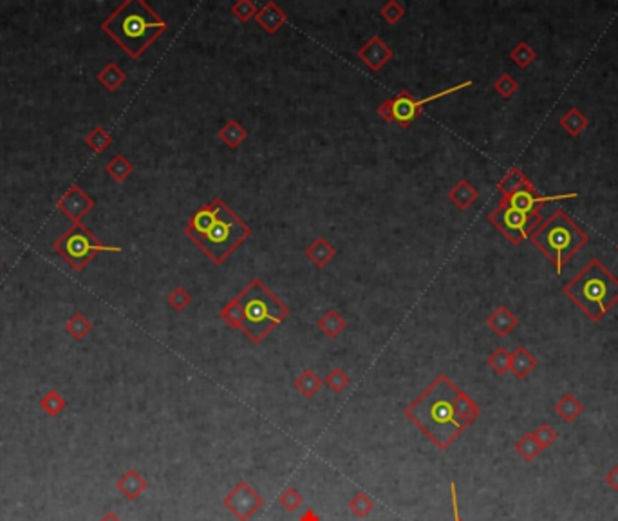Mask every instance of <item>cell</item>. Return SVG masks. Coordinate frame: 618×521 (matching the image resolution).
<instances>
[{
	"label": "cell",
	"instance_id": "15",
	"mask_svg": "<svg viewBox=\"0 0 618 521\" xmlns=\"http://www.w3.org/2000/svg\"><path fill=\"white\" fill-rule=\"evenodd\" d=\"M116 489H118L120 494L123 498H127L129 501H134V499L140 498L145 491L148 489V482L143 478V474L136 469H127L125 473L118 478L116 482Z\"/></svg>",
	"mask_w": 618,
	"mask_h": 521
},
{
	"label": "cell",
	"instance_id": "42",
	"mask_svg": "<svg viewBox=\"0 0 618 521\" xmlns=\"http://www.w3.org/2000/svg\"><path fill=\"white\" fill-rule=\"evenodd\" d=\"M190 302H192V295L188 294L187 290L181 288V286L174 288L168 295H166V304L175 311H185L188 306H190Z\"/></svg>",
	"mask_w": 618,
	"mask_h": 521
},
{
	"label": "cell",
	"instance_id": "18",
	"mask_svg": "<svg viewBox=\"0 0 618 521\" xmlns=\"http://www.w3.org/2000/svg\"><path fill=\"white\" fill-rule=\"evenodd\" d=\"M537 368V359L526 348H515L510 353V373L515 378H526Z\"/></svg>",
	"mask_w": 618,
	"mask_h": 521
},
{
	"label": "cell",
	"instance_id": "37",
	"mask_svg": "<svg viewBox=\"0 0 618 521\" xmlns=\"http://www.w3.org/2000/svg\"><path fill=\"white\" fill-rule=\"evenodd\" d=\"M380 15H382L385 22L394 26V24H398L405 17V6L401 2H398V0H389V2H385L380 8Z\"/></svg>",
	"mask_w": 618,
	"mask_h": 521
},
{
	"label": "cell",
	"instance_id": "24",
	"mask_svg": "<svg viewBox=\"0 0 618 521\" xmlns=\"http://www.w3.org/2000/svg\"><path fill=\"white\" fill-rule=\"evenodd\" d=\"M322 378L318 377L313 369H304V371L295 378V390L304 397V399H313L317 397L318 391L322 390Z\"/></svg>",
	"mask_w": 618,
	"mask_h": 521
},
{
	"label": "cell",
	"instance_id": "17",
	"mask_svg": "<svg viewBox=\"0 0 618 521\" xmlns=\"http://www.w3.org/2000/svg\"><path fill=\"white\" fill-rule=\"evenodd\" d=\"M454 409H456V415L457 418H459V422H461L465 427L474 424L479 416H481V409H479L477 404H475L465 391L459 390V387H457L456 397H454Z\"/></svg>",
	"mask_w": 618,
	"mask_h": 521
},
{
	"label": "cell",
	"instance_id": "31",
	"mask_svg": "<svg viewBox=\"0 0 618 521\" xmlns=\"http://www.w3.org/2000/svg\"><path fill=\"white\" fill-rule=\"evenodd\" d=\"M219 317L228 328L231 329H239L240 331V322H243V310H240V304H239V299L233 297L228 304L221 308L219 311Z\"/></svg>",
	"mask_w": 618,
	"mask_h": 521
},
{
	"label": "cell",
	"instance_id": "29",
	"mask_svg": "<svg viewBox=\"0 0 618 521\" xmlns=\"http://www.w3.org/2000/svg\"><path fill=\"white\" fill-rule=\"evenodd\" d=\"M66 333L71 335L74 341H85L89 333L92 331V322L89 320V317L82 311H76L74 315H71V319L66 320Z\"/></svg>",
	"mask_w": 618,
	"mask_h": 521
},
{
	"label": "cell",
	"instance_id": "13",
	"mask_svg": "<svg viewBox=\"0 0 618 521\" xmlns=\"http://www.w3.org/2000/svg\"><path fill=\"white\" fill-rule=\"evenodd\" d=\"M357 57L360 58V60L364 62L373 73H380V71L392 60L394 53H392V49L383 42L382 36L375 35L371 36L366 44L358 49Z\"/></svg>",
	"mask_w": 618,
	"mask_h": 521
},
{
	"label": "cell",
	"instance_id": "45",
	"mask_svg": "<svg viewBox=\"0 0 618 521\" xmlns=\"http://www.w3.org/2000/svg\"><path fill=\"white\" fill-rule=\"evenodd\" d=\"M605 482H608V485H610L613 491H618V465H613V467L608 471V474H605Z\"/></svg>",
	"mask_w": 618,
	"mask_h": 521
},
{
	"label": "cell",
	"instance_id": "1",
	"mask_svg": "<svg viewBox=\"0 0 618 521\" xmlns=\"http://www.w3.org/2000/svg\"><path fill=\"white\" fill-rule=\"evenodd\" d=\"M185 236L219 266L252 236V228L222 197H214L188 217Z\"/></svg>",
	"mask_w": 618,
	"mask_h": 521
},
{
	"label": "cell",
	"instance_id": "21",
	"mask_svg": "<svg viewBox=\"0 0 618 521\" xmlns=\"http://www.w3.org/2000/svg\"><path fill=\"white\" fill-rule=\"evenodd\" d=\"M317 328L320 329V333H324L327 338H336L340 333H344V329L347 328V320H345L344 315L338 313L336 310H327L326 313L317 320Z\"/></svg>",
	"mask_w": 618,
	"mask_h": 521
},
{
	"label": "cell",
	"instance_id": "8",
	"mask_svg": "<svg viewBox=\"0 0 618 521\" xmlns=\"http://www.w3.org/2000/svg\"><path fill=\"white\" fill-rule=\"evenodd\" d=\"M470 85H472V80H466V82L457 83V85H454V87L445 89V91H440V92H434V94H431V97L419 98V100L418 98H414L409 91H405L403 89V91L398 92L396 97H392V98H389V100L382 101V104L378 106V109H376V113H378V116L383 120V122L396 123V125H400L401 129H407V127H410V125H412V123L416 122L419 116H422L423 107L427 106V104H431V101H434V100H441V98L449 97V94H454V92L461 91V89H465V87H470Z\"/></svg>",
	"mask_w": 618,
	"mask_h": 521
},
{
	"label": "cell",
	"instance_id": "11",
	"mask_svg": "<svg viewBox=\"0 0 618 521\" xmlns=\"http://www.w3.org/2000/svg\"><path fill=\"white\" fill-rule=\"evenodd\" d=\"M577 196H579L577 192L559 194V196H540V194L537 192L536 187H533V183H531V181H528L523 189H519L517 192L503 197V201H505L506 205L514 206V208H517V210H521V212L536 214V212L540 210V206L546 205V203L564 201V199H573V197H577Z\"/></svg>",
	"mask_w": 618,
	"mask_h": 521
},
{
	"label": "cell",
	"instance_id": "23",
	"mask_svg": "<svg viewBox=\"0 0 618 521\" xmlns=\"http://www.w3.org/2000/svg\"><path fill=\"white\" fill-rule=\"evenodd\" d=\"M582 411H584V404L580 402L573 393H566L562 399L557 400V404H555V413L561 416L562 420L568 422V424L577 420V418L582 415Z\"/></svg>",
	"mask_w": 618,
	"mask_h": 521
},
{
	"label": "cell",
	"instance_id": "16",
	"mask_svg": "<svg viewBox=\"0 0 618 521\" xmlns=\"http://www.w3.org/2000/svg\"><path fill=\"white\" fill-rule=\"evenodd\" d=\"M517 324H519V319L514 315V313H512V311L508 310V308L505 306V304L497 306L487 319L488 328L492 329L497 337H501V338H505L506 335H510V333L517 328Z\"/></svg>",
	"mask_w": 618,
	"mask_h": 521
},
{
	"label": "cell",
	"instance_id": "4",
	"mask_svg": "<svg viewBox=\"0 0 618 521\" xmlns=\"http://www.w3.org/2000/svg\"><path fill=\"white\" fill-rule=\"evenodd\" d=\"M564 294L582 310L584 315L598 322L618 302V279L598 259H591L564 285Z\"/></svg>",
	"mask_w": 618,
	"mask_h": 521
},
{
	"label": "cell",
	"instance_id": "46",
	"mask_svg": "<svg viewBox=\"0 0 618 521\" xmlns=\"http://www.w3.org/2000/svg\"><path fill=\"white\" fill-rule=\"evenodd\" d=\"M299 521H322V520H320V516H318L315 508L308 507L304 511V513H302L301 516H299Z\"/></svg>",
	"mask_w": 618,
	"mask_h": 521
},
{
	"label": "cell",
	"instance_id": "41",
	"mask_svg": "<svg viewBox=\"0 0 618 521\" xmlns=\"http://www.w3.org/2000/svg\"><path fill=\"white\" fill-rule=\"evenodd\" d=\"M494 89H496V92L499 94V97H503L505 100H510V98L514 97L515 92H517L519 83L514 76L508 75V73H505V75H501L499 78L494 82Z\"/></svg>",
	"mask_w": 618,
	"mask_h": 521
},
{
	"label": "cell",
	"instance_id": "3",
	"mask_svg": "<svg viewBox=\"0 0 618 521\" xmlns=\"http://www.w3.org/2000/svg\"><path fill=\"white\" fill-rule=\"evenodd\" d=\"M101 29L132 60H140L168 24L145 0H125L101 22Z\"/></svg>",
	"mask_w": 618,
	"mask_h": 521
},
{
	"label": "cell",
	"instance_id": "43",
	"mask_svg": "<svg viewBox=\"0 0 618 521\" xmlns=\"http://www.w3.org/2000/svg\"><path fill=\"white\" fill-rule=\"evenodd\" d=\"M533 436H536V440H537V443L540 445V449L545 451V449H548V447H552L553 443L557 442L559 433L553 429L549 424H540L539 427L536 429V433H533Z\"/></svg>",
	"mask_w": 618,
	"mask_h": 521
},
{
	"label": "cell",
	"instance_id": "25",
	"mask_svg": "<svg viewBox=\"0 0 618 521\" xmlns=\"http://www.w3.org/2000/svg\"><path fill=\"white\" fill-rule=\"evenodd\" d=\"M96 80H98L107 91L114 92L118 91L123 83L127 82V75L123 73V69L118 66V64H113V62H110V64H107V66L96 75Z\"/></svg>",
	"mask_w": 618,
	"mask_h": 521
},
{
	"label": "cell",
	"instance_id": "36",
	"mask_svg": "<svg viewBox=\"0 0 618 521\" xmlns=\"http://www.w3.org/2000/svg\"><path fill=\"white\" fill-rule=\"evenodd\" d=\"M230 11L239 22L244 24L250 22L252 18H255V15H257L259 11V6L255 4V2H252V0H239L236 4H231Z\"/></svg>",
	"mask_w": 618,
	"mask_h": 521
},
{
	"label": "cell",
	"instance_id": "39",
	"mask_svg": "<svg viewBox=\"0 0 618 521\" xmlns=\"http://www.w3.org/2000/svg\"><path fill=\"white\" fill-rule=\"evenodd\" d=\"M487 362L497 375H506L510 371V351L505 348H497L492 355L488 357Z\"/></svg>",
	"mask_w": 618,
	"mask_h": 521
},
{
	"label": "cell",
	"instance_id": "12",
	"mask_svg": "<svg viewBox=\"0 0 618 521\" xmlns=\"http://www.w3.org/2000/svg\"><path fill=\"white\" fill-rule=\"evenodd\" d=\"M94 199L89 196L80 185H71L57 201V208L66 215L73 224L82 223V220L94 208Z\"/></svg>",
	"mask_w": 618,
	"mask_h": 521
},
{
	"label": "cell",
	"instance_id": "7",
	"mask_svg": "<svg viewBox=\"0 0 618 521\" xmlns=\"http://www.w3.org/2000/svg\"><path fill=\"white\" fill-rule=\"evenodd\" d=\"M52 252L60 255L73 270L83 272L96 255L103 252L120 254L122 246L103 245L85 224L76 223L55 241Z\"/></svg>",
	"mask_w": 618,
	"mask_h": 521
},
{
	"label": "cell",
	"instance_id": "9",
	"mask_svg": "<svg viewBox=\"0 0 618 521\" xmlns=\"http://www.w3.org/2000/svg\"><path fill=\"white\" fill-rule=\"evenodd\" d=\"M488 221L494 224V227L499 230L503 236L508 239L512 245H521L523 241L530 239L531 234L536 232V228L539 227L542 217H540V212L536 214H528V212H521L514 206L506 205L503 199L499 201V205L490 212L488 215Z\"/></svg>",
	"mask_w": 618,
	"mask_h": 521
},
{
	"label": "cell",
	"instance_id": "47",
	"mask_svg": "<svg viewBox=\"0 0 618 521\" xmlns=\"http://www.w3.org/2000/svg\"><path fill=\"white\" fill-rule=\"evenodd\" d=\"M100 521H123V520L116 513H107V514H103V516H101Z\"/></svg>",
	"mask_w": 618,
	"mask_h": 521
},
{
	"label": "cell",
	"instance_id": "44",
	"mask_svg": "<svg viewBox=\"0 0 618 521\" xmlns=\"http://www.w3.org/2000/svg\"><path fill=\"white\" fill-rule=\"evenodd\" d=\"M450 504H452L454 521H463L461 513H459V499H457V485L456 482H450Z\"/></svg>",
	"mask_w": 618,
	"mask_h": 521
},
{
	"label": "cell",
	"instance_id": "38",
	"mask_svg": "<svg viewBox=\"0 0 618 521\" xmlns=\"http://www.w3.org/2000/svg\"><path fill=\"white\" fill-rule=\"evenodd\" d=\"M326 384L327 387L333 391V393H342V391L351 384V377L342 368H333L331 371L326 375Z\"/></svg>",
	"mask_w": 618,
	"mask_h": 521
},
{
	"label": "cell",
	"instance_id": "40",
	"mask_svg": "<svg viewBox=\"0 0 618 521\" xmlns=\"http://www.w3.org/2000/svg\"><path fill=\"white\" fill-rule=\"evenodd\" d=\"M277 501H279V505L284 508V511H287V513H295V511H299V508L302 507V504H304V496L296 491V489L289 487V489H286V491L279 496Z\"/></svg>",
	"mask_w": 618,
	"mask_h": 521
},
{
	"label": "cell",
	"instance_id": "19",
	"mask_svg": "<svg viewBox=\"0 0 618 521\" xmlns=\"http://www.w3.org/2000/svg\"><path fill=\"white\" fill-rule=\"evenodd\" d=\"M447 196H449L450 203H454L459 210H468V208L475 203V199L479 197V192L470 181L459 180L456 185H454L452 189L449 190Z\"/></svg>",
	"mask_w": 618,
	"mask_h": 521
},
{
	"label": "cell",
	"instance_id": "26",
	"mask_svg": "<svg viewBox=\"0 0 618 521\" xmlns=\"http://www.w3.org/2000/svg\"><path fill=\"white\" fill-rule=\"evenodd\" d=\"M105 172L109 174L110 180H114L116 183H125L129 180V176L134 172V165H132L129 159L123 156V154H116L109 159V163L105 165Z\"/></svg>",
	"mask_w": 618,
	"mask_h": 521
},
{
	"label": "cell",
	"instance_id": "10",
	"mask_svg": "<svg viewBox=\"0 0 618 521\" xmlns=\"http://www.w3.org/2000/svg\"><path fill=\"white\" fill-rule=\"evenodd\" d=\"M224 507L239 521H248L250 518L264 507V498L259 494L246 480H239L237 485L222 499Z\"/></svg>",
	"mask_w": 618,
	"mask_h": 521
},
{
	"label": "cell",
	"instance_id": "34",
	"mask_svg": "<svg viewBox=\"0 0 618 521\" xmlns=\"http://www.w3.org/2000/svg\"><path fill=\"white\" fill-rule=\"evenodd\" d=\"M66 408H67V400L64 399L58 391H48V393L40 399V409H42L48 416H58Z\"/></svg>",
	"mask_w": 618,
	"mask_h": 521
},
{
	"label": "cell",
	"instance_id": "6",
	"mask_svg": "<svg viewBox=\"0 0 618 521\" xmlns=\"http://www.w3.org/2000/svg\"><path fill=\"white\" fill-rule=\"evenodd\" d=\"M530 241L546 255L561 276L564 264L588 245L589 237L564 210H555L531 234Z\"/></svg>",
	"mask_w": 618,
	"mask_h": 521
},
{
	"label": "cell",
	"instance_id": "14",
	"mask_svg": "<svg viewBox=\"0 0 618 521\" xmlns=\"http://www.w3.org/2000/svg\"><path fill=\"white\" fill-rule=\"evenodd\" d=\"M255 20H257V24L261 26V29L264 31L266 35H275L287 22V15L280 6H277L273 0H270L262 8H259Z\"/></svg>",
	"mask_w": 618,
	"mask_h": 521
},
{
	"label": "cell",
	"instance_id": "22",
	"mask_svg": "<svg viewBox=\"0 0 618 521\" xmlns=\"http://www.w3.org/2000/svg\"><path fill=\"white\" fill-rule=\"evenodd\" d=\"M217 138L222 143L230 147V149H237L239 145H243L248 138V131L240 125L237 120H228L217 132Z\"/></svg>",
	"mask_w": 618,
	"mask_h": 521
},
{
	"label": "cell",
	"instance_id": "2",
	"mask_svg": "<svg viewBox=\"0 0 618 521\" xmlns=\"http://www.w3.org/2000/svg\"><path fill=\"white\" fill-rule=\"evenodd\" d=\"M456 391L457 385L441 373L405 408V416L440 451H447L466 429L454 409Z\"/></svg>",
	"mask_w": 618,
	"mask_h": 521
},
{
	"label": "cell",
	"instance_id": "28",
	"mask_svg": "<svg viewBox=\"0 0 618 521\" xmlns=\"http://www.w3.org/2000/svg\"><path fill=\"white\" fill-rule=\"evenodd\" d=\"M559 123H561V127L573 138L580 136L589 125L588 118H586L582 114V110H579L577 107H571L570 110H566V114L562 116Z\"/></svg>",
	"mask_w": 618,
	"mask_h": 521
},
{
	"label": "cell",
	"instance_id": "20",
	"mask_svg": "<svg viewBox=\"0 0 618 521\" xmlns=\"http://www.w3.org/2000/svg\"><path fill=\"white\" fill-rule=\"evenodd\" d=\"M336 248L331 243L324 239V237H317L311 245L306 248V257L318 268H324L326 264H329L335 259Z\"/></svg>",
	"mask_w": 618,
	"mask_h": 521
},
{
	"label": "cell",
	"instance_id": "32",
	"mask_svg": "<svg viewBox=\"0 0 618 521\" xmlns=\"http://www.w3.org/2000/svg\"><path fill=\"white\" fill-rule=\"evenodd\" d=\"M515 451H517V455L521 456L524 462H533L537 456L542 452V449H540V445L537 443L533 433H526L517 440V443H515Z\"/></svg>",
	"mask_w": 618,
	"mask_h": 521
},
{
	"label": "cell",
	"instance_id": "48",
	"mask_svg": "<svg viewBox=\"0 0 618 521\" xmlns=\"http://www.w3.org/2000/svg\"><path fill=\"white\" fill-rule=\"evenodd\" d=\"M617 252H618V246H617Z\"/></svg>",
	"mask_w": 618,
	"mask_h": 521
},
{
	"label": "cell",
	"instance_id": "5",
	"mask_svg": "<svg viewBox=\"0 0 618 521\" xmlns=\"http://www.w3.org/2000/svg\"><path fill=\"white\" fill-rule=\"evenodd\" d=\"M237 299L243 310L240 331L252 344H261L289 315V308L259 277H253Z\"/></svg>",
	"mask_w": 618,
	"mask_h": 521
},
{
	"label": "cell",
	"instance_id": "27",
	"mask_svg": "<svg viewBox=\"0 0 618 521\" xmlns=\"http://www.w3.org/2000/svg\"><path fill=\"white\" fill-rule=\"evenodd\" d=\"M528 181L530 180H528L526 174H524V172L521 171L519 166H512V169H510V171L503 176V180L497 183V190L501 192V196L506 197V196H510V194L517 192L519 189H523Z\"/></svg>",
	"mask_w": 618,
	"mask_h": 521
},
{
	"label": "cell",
	"instance_id": "30",
	"mask_svg": "<svg viewBox=\"0 0 618 521\" xmlns=\"http://www.w3.org/2000/svg\"><path fill=\"white\" fill-rule=\"evenodd\" d=\"M83 141H85V145H87V147L92 150V152L101 154V152H105V150L109 149L110 145H113L114 140H113V136H110V132L107 131V129H103V127H100V125H98V127H94L91 132H89L87 136L83 138Z\"/></svg>",
	"mask_w": 618,
	"mask_h": 521
},
{
	"label": "cell",
	"instance_id": "35",
	"mask_svg": "<svg viewBox=\"0 0 618 521\" xmlns=\"http://www.w3.org/2000/svg\"><path fill=\"white\" fill-rule=\"evenodd\" d=\"M510 58H512V62H514L515 66L521 67V69H526L531 62L537 58V53L533 51V48H531L528 42H519V44L510 51Z\"/></svg>",
	"mask_w": 618,
	"mask_h": 521
},
{
	"label": "cell",
	"instance_id": "33",
	"mask_svg": "<svg viewBox=\"0 0 618 521\" xmlns=\"http://www.w3.org/2000/svg\"><path fill=\"white\" fill-rule=\"evenodd\" d=\"M376 504L375 499L367 496L366 492H357L353 498L349 499V511L353 516H357L358 520H364V518L369 516L373 511H375Z\"/></svg>",
	"mask_w": 618,
	"mask_h": 521
}]
</instances>
